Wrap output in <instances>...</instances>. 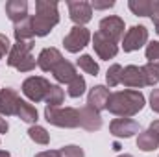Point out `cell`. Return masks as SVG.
<instances>
[{
    "label": "cell",
    "mask_w": 159,
    "mask_h": 157,
    "mask_svg": "<svg viewBox=\"0 0 159 157\" xmlns=\"http://www.w3.org/2000/svg\"><path fill=\"white\" fill-rule=\"evenodd\" d=\"M67 92H69L70 98H80V96L85 92V78H83L81 74H78L76 78L69 83V91H67Z\"/></svg>",
    "instance_id": "cell-27"
},
{
    "label": "cell",
    "mask_w": 159,
    "mask_h": 157,
    "mask_svg": "<svg viewBox=\"0 0 159 157\" xmlns=\"http://www.w3.org/2000/svg\"><path fill=\"white\" fill-rule=\"evenodd\" d=\"M35 157H59V150H46V152H39Z\"/></svg>",
    "instance_id": "cell-34"
},
{
    "label": "cell",
    "mask_w": 159,
    "mask_h": 157,
    "mask_svg": "<svg viewBox=\"0 0 159 157\" xmlns=\"http://www.w3.org/2000/svg\"><path fill=\"white\" fill-rule=\"evenodd\" d=\"M156 4H157V0H129L128 2V7L131 9L133 15H139V17H154Z\"/></svg>",
    "instance_id": "cell-19"
},
{
    "label": "cell",
    "mask_w": 159,
    "mask_h": 157,
    "mask_svg": "<svg viewBox=\"0 0 159 157\" xmlns=\"http://www.w3.org/2000/svg\"><path fill=\"white\" fill-rule=\"evenodd\" d=\"M67 6H69L70 20L76 26H83L93 19V7H91L89 2H85V0H70V2H67Z\"/></svg>",
    "instance_id": "cell-9"
},
{
    "label": "cell",
    "mask_w": 159,
    "mask_h": 157,
    "mask_svg": "<svg viewBox=\"0 0 159 157\" xmlns=\"http://www.w3.org/2000/svg\"><path fill=\"white\" fill-rule=\"evenodd\" d=\"M143 107H144V94L141 91L126 89L109 94L106 109L120 118H129L137 115L139 111H143Z\"/></svg>",
    "instance_id": "cell-1"
},
{
    "label": "cell",
    "mask_w": 159,
    "mask_h": 157,
    "mask_svg": "<svg viewBox=\"0 0 159 157\" xmlns=\"http://www.w3.org/2000/svg\"><path fill=\"white\" fill-rule=\"evenodd\" d=\"M146 43H148V30H146V26L139 24V26H131L128 30V34L122 39V48H124V52H135L141 46H144Z\"/></svg>",
    "instance_id": "cell-6"
},
{
    "label": "cell",
    "mask_w": 159,
    "mask_h": 157,
    "mask_svg": "<svg viewBox=\"0 0 159 157\" xmlns=\"http://www.w3.org/2000/svg\"><path fill=\"white\" fill-rule=\"evenodd\" d=\"M148 129H152V131H154V133H156V135L159 137V120H156V122H152Z\"/></svg>",
    "instance_id": "cell-36"
},
{
    "label": "cell",
    "mask_w": 159,
    "mask_h": 157,
    "mask_svg": "<svg viewBox=\"0 0 159 157\" xmlns=\"http://www.w3.org/2000/svg\"><path fill=\"white\" fill-rule=\"evenodd\" d=\"M28 137L35 142V144H48L50 142V135H48V131L43 128V126H37V124H34L30 129H28Z\"/></svg>",
    "instance_id": "cell-23"
},
{
    "label": "cell",
    "mask_w": 159,
    "mask_h": 157,
    "mask_svg": "<svg viewBox=\"0 0 159 157\" xmlns=\"http://www.w3.org/2000/svg\"><path fill=\"white\" fill-rule=\"evenodd\" d=\"M102 35H106L107 39H111L113 43H119L124 37V20L117 17V15H109V17H104L100 20V30H98Z\"/></svg>",
    "instance_id": "cell-8"
},
{
    "label": "cell",
    "mask_w": 159,
    "mask_h": 157,
    "mask_svg": "<svg viewBox=\"0 0 159 157\" xmlns=\"http://www.w3.org/2000/svg\"><path fill=\"white\" fill-rule=\"evenodd\" d=\"M7 129H9V126H7L6 118L0 115V133H7Z\"/></svg>",
    "instance_id": "cell-35"
},
{
    "label": "cell",
    "mask_w": 159,
    "mask_h": 157,
    "mask_svg": "<svg viewBox=\"0 0 159 157\" xmlns=\"http://www.w3.org/2000/svg\"><path fill=\"white\" fill-rule=\"evenodd\" d=\"M32 48H34V39L32 41H17L15 44H11V50L7 54V65L17 69L19 72H30L35 69L37 61L32 56Z\"/></svg>",
    "instance_id": "cell-3"
},
{
    "label": "cell",
    "mask_w": 159,
    "mask_h": 157,
    "mask_svg": "<svg viewBox=\"0 0 159 157\" xmlns=\"http://www.w3.org/2000/svg\"><path fill=\"white\" fill-rule=\"evenodd\" d=\"M93 46H94L96 56H98L100 59H104V61L113 59V57L117 56V52H119L117 43H113L111 39H107V37L102 35L100 32H96V34L93 35Z\"/></svg>",
    "instance_id": "cell-11"
},
{
    "label": "cell",
    "mask_w": 159,
    "mask_h": 157,
    "mask_svg": "<svg viewBox=\"0 0 159 157\" xmlns=\"http://www.w3.org/2000/svg\"><path fill=\"white\" fill-rule=\"evenodd\" d=\"M150 107L154 113H159V89H154L150 94Z\"/></svg>",
    "instance_id": "cell-32"
},
{
    "label": "cell",
    "mask_w": 159,
    "mask_h": 157,
    "mask_svg": "<svg viewBox=\"0 0 159 157\" xmlns=\"http://www.w3.org/2000/svg\"><path fill=\"white\" fill-rule=\"evenodd\" d=\"M59 157H85L83 150L76 146V144H69V146H63L59 150Z\"/></svg>",
    "instance_id": "cell-30"
},
{
    "label": "cell",
    "mask_w": 159,
    "mask_h": 157,
    "mask_svg": "<svg viewBox=\"0 0 159 157\" xmlns=\"http://www.w3.org/2000/svg\"><path fill=\"white\" fill-rule=\"evenodd\" d=\"M109 131L117 139H129L135 133H141V126L131 118H115L109 124Z\"/></svg>",
    "instance_id": "cell-10"
},
{
    "label": "cell",
    "mask_w": 159,
    "mask_h": 157,
    "mask_svg": "<svg viewBox=\"0 0 159 157\" xmlns=\"http://www.w3.org/2000/svg\"><path fill=\"white\" fill-rule=\"evenodd\" d=\"M120 79H122V67H120L119 63H115V65H111V67L107 69L106 81H107L109 87H117L120 83Z\"/></svg>",
    "instance_id": "cell-28"
},
{
    "label": "cell",
    "mask_w": 159,
    "mask_h": 157,
    "mask_svg": "<svg viewBox=\"0 0 159 157\" xmlns=\"http://www.w3.org/2000/svg\"><path fill=\"white\" fill-rule=\"evenodd\" d=\"M63 61V56H61V52L57 50V48H43L39 54V57H37V67H39L41 70H44V72H52L59 63Z\"/></svg>",
    "instance_id": "cell-14"
},
{
    "label": "cell",
    "mask_w": 159,
    "mask_h": 157,
    "mask_svg": "<svg viewBox=\"0 0 159 157\" xmlns=\"http://www.w3.org/2000/svg\"><path fill=\"white\" fill-rule=\"evenodd\" d=\"M107 100H109V89L104 87V85H94L91 91H89V96H87V105L96 109L98 113L102 109L107 107Z\"/></svg>",
    "instance_id": "cell-15"
},
{
    "label": "cell",
    "mask_w": 159,
    "mask_h": 157,
    "mask_svg": "<svg viewBox=\"0 0 159 157\" xmlns=\"http://www.w3.org/2000/svg\"><path fill=\"white\" fill-rule=\"evenodd\" d=\"M78 113H80V126L83 129H87V131H98L102 128V117H100V113L96 109L85 105V107L80 109Z\"/></svg>",
    "instance_id": "cell-16"
},
{
    "label": "cell",
    "mask_w": 159,
    "mask_h": 157,
    "mask_svg": "<svg viewBox=\"0 0 159 157\" xmlns=\"http://www.w3.org/2000/svg\"><path fill=\"white\" fill-rule=\"evenodd\" d=\"M152 20H154V24H156V32H157V35H159V15H154Z\"/></svg>",
    "instance_id": "cell-37"
},
{
    "label": "cell",
    "mask_w": 159,
    "mask_h": 157,
    "mask_svg": "<svg viewBox=\"0 0 159 157\" xmlns=\"http://www.w3.org/2000/svg\"><path fill=\"white\" fill-rule=\"evenodd\" d=\"M13 34H15V39L17 41H32L34 39V26H32V17L13 24Z\"/></svg>",
    "instance_id": "cell-21"
},
{
    "label": "cell",
    "mask_w": 159,
    "mask_h": 157,
    "mask_svg": "<svg viewBox=\"0 0 159 157\" xmlns=\"http://www.w3.org/2000/svg\"><path fill=\"white\" fill-rule=\"evenodd\" d=\"M115 6V2L113 0H107V2H93L91 4V7H94V9H109V7H113Z\"/></svg>",
    "instance_id": "cell-33"
},
{
    "label": "cell",
    "mask_w": 159,
    "mask_h": 157,
    "mask_svg": "<svg viewBox=\"0 0 159 157\" xmlns=\"http://www.w3.org/2000/svg\"><path fill=\"white\" fill-rule=\"evenodd\" d=\"M89 41H91V32H89L85 26H74V28L69 32V35L63 39V44H65V48H67L69 52L76 54V52L83 50V48L89 44Z\"/></svg>",
    "instance_id": "cell-7"
},
{
    "label": "cell",
    "mask_w": 159,
    "mask_h": 157,
    "mask_svg": "<svg viewBox=\"0 0 159 157\" xmlns=\"http://www.w3.org/2000/svg\"><path fill=\"white\" fill-rule=\"evenodd\" d=\"M143 69V74H144V81L146 85H157L159 83V65H154V63H146Z\"/></svg>",
    "instance_id": "cell-26"
},
{
    "label": "cell",
    "mask_w": 159,
    "mask_h": 157,
    "mask_svg": "<svg viewBox=\"0 0 159 157\" xmlns=\"http://www.w3.org/2000/svg\"><path fill=\"white\" fill-rule=\"evenodd\" d=\"M52 74H54V78L57 79L59 83H67V85L76 78V76H78L76 67H74L70 61H65V59H63V61H61V63L52 70Z\"/></svg>",
    "instance_id": "cell-18"
},
{
    "label": "cell",
    "mask_w": 159,
    "mask_h": 157,
    "mask_svg": "<svg viewBox=\"0 0 159 157\" xmlns=\"http://www.w3.org/2000/svg\"><path fill=\"white\" fill-rule=\"evenodd\" d=\"M119 157H133V155H129V154H122V155H119Z\"/></svg>",
    "instance_id": "cell-40"
},
{
    "label": "cell",
    "mask_w": 159,
    "mask_h": 157,
    "mask_svg": "<svg viewBox=\"0 0 159 157\" xmlns=\"http://www.w3.org/2000/svg\"><path fill=\"white\" fill-rule=\"evenodd\" d=\"M120 83L124 87H129V89H143L146 87V81H144V74H143V69L141 67H135V65H128L122 69V79Z\"/></svg>",
    "instance_id": "cell-12"
},
{
    "label": "cell",
    "mask_w": 159,
    "mask_h": 157,
    "mask_svg": "<svg viewBox=\"0 0 159 157\" xmlns=\"http://www.w3.org/2000/svg\"><path fill=\"white\" fill-rule=\"evenodd\" d=\"M137 148L143 150V152H154V150H157L159 148V137L152 129L141 131L139 137H137Z\"/></svg>",
    "instance_id": "cell-20"
},
{
    "label": "cell",
    "mask_w": 159,
    "mask_h": 157,
    "mask_svg": "<svg viewBox=\"0 0 159 157\" xmlns=\"http://www.w3.org/2000/svg\"><path fill=\"white\" fill-rule=\"evenodd\" d=\"M6 15L13 20V24L28 19V2L26 0H9L6 4Z\"/></svg>",
    "instance_id": "cell-17"
},
{
    "label": "cell",
    "mask_w": 159,
    "mask_h": 157,
    "mask_svg": "<svg viewBox=\"0 0 159 157\" xmlns=\"http://www.w3.org/2000/svg\"><path fill=\"white\" fill-rule=\"evenodd\" d=\"M48 91H50V81L44 78H41V76H30V78L24 79V83H22V92H24V96L28 98V100H32V102H43L44 98H46V94H48Z\"/></svg>",
    "instance_id": "cell-5"
},
{
    "label": "cell",
    "mask_w": 159,
    "mask_h": 157,
    "mask_svg": "<svg viewBox=\"0 0 159 157\" xmlns=\"http://www.w3.org/2000/svg\"><path fill=\"white\" fill-rule=\"evenodd\" d=\"M146 59L148 63L159 65V41H152L146 44Z\"/></svg>",
    "instance_id": "cell-29"
},
{
    "label": "cell",
    "mask_w": 159,
    "mask_h": 157,
    "mask_svg": "<svg viewBox=\"0 0 159 157\" xmlns=\"http://www.w3.org/2000/svg\"><path fill=\"white\" fill-rule=\"evenodd\" d=\"M9 50H11V44H9V39L4 35V34H0V59L6 56V54H9Z\"/></svg>",
    "instance_id": "cell-31"
},
{
    "label": "cell",
    "mask_w": 159,
    "mask_h": 157,
    "mask_svg": "<svg viewBox=\"0 0 159 157\" xmlns=\"http://www.w3.org/2000/svg\"><path fill=\"white\" fill-rule=\"evenodd\" d=\"M0 157H11V155H9V152H6V150H0Z\"/></svg>",
    "instance_id": "cell-38"
},
{
    "label": "cell",
    "mask_w": 159,
    "mask_h": 157,
    "mask_svg": "<svg viewBox=\"0 0 159 157\" xmlns=\"http://www.w3.org/2000/svg\"><path fill=\"white\" fill-rule=\"evenodd\" d=\"M17 117L20 120H24V122H28V124H35L39 115H37V109L32 104H28L24 100H19V104H17Z\"/></svg>",
    "instance_id": "cell-22"
},
{
    "label": "cell",
    "mask_w": 159,
    "mask_h": 157,
    "mask_svg": "<svg viewBox=\"0 0 159 157\" xmlns=\"http://www.w3.org/2000/svg\"><path fill=\"white\" fill-rule=\"evenodd\" d=\"M44 118L48 124L57 128H78L80 126V113L74 107H44Z\"/></svg>",
    "instance_id": "cell-4"
},
{
    "label": "cell",
    "mask_w": 159,
    "mask_h": 157,
    "mask_svg": "<svg viewBox=\"0 0 159 157\" xmlns=\"http://www.w3.org/2000/svg\"><path fill=\"white\" fill-rule=\"evenodd\" d=\"M78 67L83 70V72H87V74H91V76H98V70H100V67H98V63L91 57V56H81L78 59Z\"/></svg>",
    "instance_id": "cell-25"
},
{
    "label": "cell",
    "mask_w": 159,
    "mask_h": 157,
    "mask_svg": "<svg viewBox=\"0 0 159 157\" xmlns=\"http://www.w3.org/2000/svg\"><path fill=\"white\" fill-rule=\"evenodd\" d=\"M154 15H159V0H157V4H156V13Z\"/></svg>",
    "instance_id": "cell-39"
},
{
    "label": "cell",
    "mask_w": 159,
    "mask_h": 157,
    "mask_svg": "<svg viewBox=\"0 0 159 157\" xmlns=\"http://www.w3.org/2000/svg\"><path fill=\"white\" fill-rule=\"evenodd\" d=\"M19 94L15 89L6 87L0 91V115L2 117H13L17 115V104H19Z\"/></svg>",
    "instance_id": "cell-13"
},
{
    "label": "cell",
    "mask_w": 159,
    "mask_h": 157,
    "mask_svg": "<svg viewBox=\"0 0 159 157\" xmlns=\"http://www.w3.org/2000/svg\"><path fill=\"white\" fill-rule=\"evenodd\" d=\"M63 100H65L63 89H61L59 85H50V91H48L44 102H46L48 105H52V107H59V104H63Z\"/></svg>",
    "instance_id": "cell-24"
},
{
    "label": "cell",
    "mask_w": 159,
    "mask_h": 157,
    "mask_svg": "<svg viewBox=\"0 0 159 157\" xmlns=\"http://www.w3.org/2000/svg\"><path fill=\"white\" fill-rule=\"evenodd\" d=\"M59 22L57 4L50 0H37L35 2V15H32V26L35 37H44L52 32V28Z\"/></svg>",
    "instance_id": "cell-2"
}]
</instances>
